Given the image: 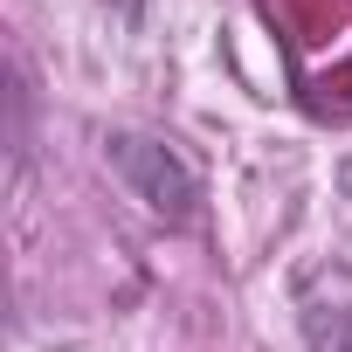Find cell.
Wrapping results in <instances>:
<instances>
[{"mask_svg":"<svg viewBox=\"0 0 352 352\" xmlns=\"http://www.w3.org/2000/svg\"><path fill=\"white\" fill-rule=\"evenodd\" d=\"M104 159H111V173L159 214V221H173V228H187L194 214H201V173L173 152L166 138H145V131H111L104 138Z\"/></svg>","mask_w":352,"mask_h":352,"instance_id":"obj_1","label":"cell"},{"mask_svg":"<svg viewBox=\"0 0 352 352\" xmlns=\"http://www.w3.org/2000/svg\"><path fill=\"white\" fill-rule=\"evenodd\" d=\"M304 345L311 352H352V311L345 304H304Z\"/></svg>","mask_w":352,"mask_h":352,"instance_id":"obj_2","label":"cell"}]
</instances>
